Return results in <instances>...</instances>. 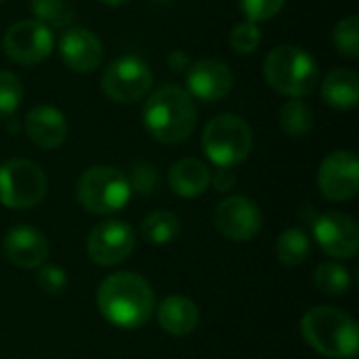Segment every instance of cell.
Instances as JSON below:
<instances>
[{
	"label": "cell",
	"mask_w": 359,
	"mask_h": 359,
	"mask_svg": "<svg viewBox=\"0 0 359 359\" xmlns=\"http://www.w3.org/2000/svg\"><path fill=\"white\" fill-rule=\"evenodd\" d=\"M97 307L111 326L133 330L145 326L154 316L156 294L145 278L133 271H118L101 282Z\"/></svg>",
	"instance_id": "6da1fadb"
},
{
	"label": "cell",
	"mask_w": 359,
	"mask_h": 359,
	"mask_svg": "<svg viewBox=\"0 0 359 359\" xmlns=\"http://www.w3.org/2000/svg\"><path fill=\"white\" fill-rule=\"evenodd\" d=\"M196 124L198 107L185 88L164 84L145 99L143 126L154 141L162 145L183 143L196 130Z\"/></svg>",
	"instance_id": "7a4b0ae2"
},
{
	"label": "cell",
	"mask_w": 359,
	"mask_h": 359,
	"mask_svg": "<svg viewBox=\"0 0 359 359\" xmlns=\"http://www.w3.org/2000/svg\"><path fill=\"white\" fill-rule=\"evenodd\" d=\"M305 343L332 359H353L359 349L355 320L337 307H313L301 320Z\"/></svg>",
	"instance_id": "3957f363"
},
{
	"label": "cell",
	"mask_w": 359,
	"mask_h": 359,
	"mask_svg": "<svg viewBox=\"0 0 359 359\" xmlns=\"http://www.w3.org/2000/svg\"><path fill=\"white\" fill-rule=\"evenodd\" d=\"M263 76L276 93L303 99L320 84V65L303 46L280 44L265 57Z\"/></svg>",
	"instance_id": "277c9868"
},
{
	"label": "cell",
	"mask_w": 359,
	"mask_h": 359,
	"mask_svg": "<svg viewBox=\"0 0 359 359\" xmlns=\"http://www.w3.org/2000/svg\"><path fill=\"white\" fill-rule=\"evenodd\" d=\"M252 128L236 114L215 116L202 133V151L219 168L242 164L252 151Z\"/></svg>",
	"instance_id": "5b68a950"
},
{
	"label": "cell",
	"mask_w": 359,
	"mask_h": 359,
	"mask_svg": "<svg viewBox=\"0 0 359 359\" xmlns=\"http://www.w3.org/2000/svg\"><path fill=\"white\" fill-rule=\"evenodd\" d=\"M76 196L86 212L111 215L128 204L133 189L122 170L114 166H93L80 175Z\"/></svg>",
	"instance_id": "8992f818"
},
{
	"label": "cell",
	"mask_w": 359,
	"mask_h": 359,
	"mask_svg": "<svg viewBox=\"0 0 359 359\" xmlns=\"http://www.w3.org/2000/svg\"><path fill=\"white\" fill-rule=\"evenodd\" d=\"M48 189L44 170L25 158H13L0 164V204L13 210L38 206Z\"/></svg>",
	"instance_id": "52a82bcc"
},
{
	"label": "cell",
	"mask_w": 359,
	"mask_h": 359,
	"mask_svg": "<svg viewBox=\"0 0 359 359\" xmlns=\"http://www.w3.org/2000/svg\"><path fill=\"white\" fill-rule=\"evenodd\" d=\"M151 84L154 72L149 63L137 55H122L114 59L101 76L103 95L120 105H130L145 99Z\"/></svg>",
	"instance_id": "ba28073f"
},
{
	"label": "cell",
	"mask_w": 359,
	"mask_h": 359,
	"mask_svg": "<svg viewBox=\"0 0 359 359\" xmlns=\"http://www.w3.org/2000/svg\"><path fill=\"white\" fill-rule=\"evenodd\" d=\"M53 29L36 19H23L13 23L2 38L4 55L19 65H38L53 53Z\"/></svg>",
	"instance_id": "9c48e42d"
},
{
	"label": "cell",
	"mask_w": 359,
	"mask_h": 359,
	"mask_svg": "<svg viewBox=\"0 0 359 359\" xmlns=\"http://www.w3.org/2000/svg\"><path fill=\"white\" fill-rule=\"evenodd\" d=\"M137 244L135 229L124 221H103L97 223L86 240L88 259L99 267H114L126 261Z\"/></svg>",
	"instance_id": "30bf717a"
},
{
	"label": "cell",
	"mask_w": 359,
	"mask_h": 359,
	"mask_svg": "<svg viewBox=\"0 0 359 359\" xmlns=\"http://www.w3.org/2000/svg\"><path fill=\"white\" fill-rule=\"evenodd\" d=\"M318 187L330 202H347L359 189V160L349 149L332 151L318 170Z\"/></svg>",
	"instance_id": "8fae6325"
},
{
	"label": "cell",
	"mask_w": 359,
	"mask_h": 359,
	"mask_svg": "<svg viewBox=\"0 0 359 359\" xmlns=\"http://www.w3.org/2000/svg\"><path fill=\"white\" fill-rule=\"evenodd\" d=\"M215 227L231 242H250L263 227V215L250 198L229 196L215 208Z\"/></svg>",
	"instance_id": "7c38bea8"
},
{
	"label": "cell",
	"mask_w": 359,
	"mask_h": 359,
	"mask_svg": "<svg viewBox=\"0 0 359 359\" xmlns=\"http://www.w3.org/2000/svg\"><path fill=\"white\" fill-rule=\"evenodd\" d=\"M313 236L320 248L332 259H353L359 250V227L347 212H326L313 221Z\"/></svg>",
	"instance_id": "4fadbf2b"
},
{
	"label": "cell",
	"mask_w": 359,
	"mask_h": 359,
	"mask_svg": "<svg viewBox=\"0 0 359 359\" xmlns=\"http://www.w3.org/2000/svg\"><path fill=\"white\" fill-rule=\"evenodd\" d=\"M185 82H187V93L194 99L206 101V103H217L225 99L231 88H233V72L229 65L217 57H206L198 59L191 63L185 72Z\"/></svg>",
	"instance_id": "5bb4252c"
},
{
	"label": "cell",
	"mask_w": 359,
	"mask_h": 359,
	"mask_svg": "<svg viewBox=\"0 0 359 359\" xmlns=\"http://www.w3.org/2000/svg\"><path fill=\"white\" fill-rule=\"evenodd\" d=\"M63 65L76 74H90L103 63V42L86 27H67L57 44Z\"/></svg>",
	"instance_id": "9a60e30c"
},
{
	"label": "cell",
	"mask_w": 359,
	"mask_h": 359,
	"mask_svg": "<svg viewBox=\"0 0 359 359\" xmlns=\"http://www.w3.org/2000/svg\"><path fill=\"white\" fill-rule=\"evenodd\" d=\"M2 248H4L6 259L21 269H38L40 265H44V261L48 257L46 236L29 225L13 227L4 236Z\"/></svg>",
	"instance_id": "2e32d148"
},
{
	"label": "cell",
	"mask_w": 359,
	"mask_h": 359,
	"mask_svg": "<svg viewBox=\"0 0 359 359\" xmlns=\"http://www.w3.org/2000/svg\"><path fill=\"white\" fill-rule=\"evenodd\" d=\"M67 120L61 109L53 105H38L25 116V133L40 149H57L67 139Z\"/></svg>",
	"instance_id": "e0dca14e"
},
{
	"label": "cell",
	"mask_w": 359,
	"mask_h": 359,
	"mask_svg": "<svg viewBox=\"0 0 359 359\" xmlns=\"http://www.w3.org/2000/svg\"><path fill=\"white\" fill-rule=\"evenodd\" d=\"M210 168L196 158H183L168 170V185L179 198H198L210 185Z\"/></svg>",
	"instance_id": "ac0fdd59"
},
{
	"label": "cell",
	"mask_w": 359,
	"mask_h": 359,
	"mask_svg": "<svg viewBox=\"0 0 359 359\" xmlns=\"http://www.w3.org/2000/svg\"><path fill=\"white\" fill-rule=\"evenodd\" d=\"M200 322L198 305L187 297H166L158 307V324L164 332L172 337H187L196 330Z\"/></svg>",
	"instance_id": "d6986e66"
},
{
	"label": "cell",
	"mask_w": 359,
	"mask_h": 359,
	"mask_svg": "<svg viewBox=\"0 0 359 359\" xmlns=\"http://www.w3.org/2000/svg\"><path fill=\"white\" fill-rule=\"evenodd\" d=\"M322 82V101L332 109H353L359 103V76L349 67H334Z\"/></svg>",
	"instance_id": "ffe728a7"
},
{
	"label": "cell",
	"mask_w": 359,
	"mask_h": 359,
	"mask_svg": "<svg viewBox=\"0 0 359 359\" xmlns=\"http://www.w3.org/2000/svg\"><path fill=\"white\" fill-rule=\"evenodd\" d=\"M181 233V219L170 210H154L141 223V236L151 246H166Z\"/></svg>",
	"instance_id": "44dd1931"
},
{
	"label": "cell",
	"mask_w": 359,
	"mask_h": 359,
	"mask_svg": "<svg viewBox=\"0 0 359 359\" xmlns=\"http://www.w3.org/2000/svg\"><path fill=\"white\" fill-rule=\"evenodd\" d=\"M311 255V242L309 236L299 229V227H290L286 229L278 242H276V257L282 265L286 267H299L303 265Z\"/></svg>",
	"instance_id": "7402d4cb"
},
{
	"label": "cell",
	"mask_w": 359,
	"mask_h": 359,
	"mask_svg": "<svg viewBox=\"0 0 359 359\" xmlns=\"http://www.w3.org/2000/svg\"><path fill=\"white\" fill-rule=\"evenodd\" d=\"M313 107L303 99H288L280 109V126L290 137H305L313 130Z\"/></svg>",
	"instance_id": "603a6c76"
},
{
	"label": "cell",
	"mask_w": 359,
	"mask_h": 359,
	"mask_svg": "<svg viewBox=\"0 0 359 359\" xmlns=\"http://www.w3.org/2000/svg\"><path fill=\"white\" fill-rule=\"evenodd\" d=\"M313 282H316V288L328 297H341L351 288V276H349L347 267H343L337 261L320 263L316 267Z\"/></svg>",
	"instance_id": "cb8c5ba5"
},
{
	"label": "cell",
	"mask_w": 359,
	"mask_h": 359,
	"mask_svg": "<svg viewBox=\"0 0 359 359\" xmlns=\"http://www.w3.org/2000/svg\"><path fill=\"white\" fill-rule=\"evenodd\" d=\"M332 44L334 48L347 57L358 59L359 57V19L358 15H347L341 19L332 29Z\"/></svg>",
	"instance_id": "d4e9b609"
},
{
	"label": "cell",
	"mask_w": 359,
	"mask_h": 359,
	"mask_svg": "<svg viewBox=\"0 0 359 359\" xmlns=\"http://www.w3.org/2000/svg\"><path fill=\"white\" fill-rule=\"evenodd\" d=\"M23 99V84L17 74L0 69V118H11Z\"/></svg>",
	"instance_id": "484cf974"
},
{
	"label": "cell",
	"mask_w": 359,
	"mask_h": 359,
	"mask_svg": "<svg viewBox=\"0 0 359 359\" xmlns=\"http://www.w3.org/2000/svg\"><path fill=\"white\" fill-rule=\"evenodd\" d=\"M261 40H263V34H261L259 23H252L248 19L236 23L229 34V44L238 55H252L259 48Z\"/></svg>",
	"instance_id": "4316f807"
},
{
	"label": "cell",
	"mask_w": 359,
	"mask_h": 359,
	"mask_svg": "<svg viewBox=\"0 0 359 359\" xmlns=\"http://www.w3.org/2000/svg\"><path fill=\"white\" fill-rule=\"evenodd\" d=\"M284 4H286V0H240L242 13L252 23L269 21L284 8Z\"/></svg>",
	"instance_id": "83f0119b"
},
{
	"label": "cell",
	"mask_w": 359,
	"mask_h": 359,
	"mask_svg": "<svg viewBox=\"0 0 359 359\" xmlns=\"http://www.w3.org/2000/svg\"><path fill=\"white\" fill-rule=\"evenodd\" d=\"M38 278H36V284L40 286V290L48 297H55V294H61L67 286V273L57 267V265H40L38 267Z\"/></svg>",
	"instance_id": "f1b7e54d"
},
{
	"label": "cell",
	"mask_w": 359,
	"mask_h": 359,
	"mask_svg": "<svg viewBox=\"0 0 359 359\" xmlns=\"http://www.w3.org/2000/svg\"><path fill=\"white\" fill-rule=\"evenodd\" d=\"M29 11L36 21L46 23L48 27L53 23H63L65 15V2L63 0H29Z\"/></svg>",
	"instance_id": "f546056e"
},
{
	"label": "cell",
	"mask_w": 359,
	"mask_h": 359,
	"mask_svg": "<svg viewBox=\"0 0 359 359\" xmlns=\"http://www.w3.org/2000/svg\"><path fill=\"white\" fill-rule=\"evenodd\" d=\"M128 183H130V189L133 191H139L143 196L151 194L156 183H158V175L154 170L151 164L147 162H141V164H135L133 170H130V177H128Z\"/></svg>",
	"instance_id": "4dcf8cb0"
},
{
	"label": "cell",
	"mask_w": 359,
	"mask_h": 359,
	"mask_svg": "<svg viewBox=\"0 0 359 359\" xmlns=\"http://www.w3.org/2000/svg\"><path fill=\"white\" fill-rule=\"evenodd\" d=\"M210 185L221 194L231 191L236 187V175L231 172V168H219V172L210 177Z\"/></svg>",
	"instance_id": "1f68e13d"
},
{
	"label": "cell",
	"mask_w": 359,
	"mask_h": 359,
	"mask_svg": "<svg viewBox=\"0 0 359 359\" xmlns=\"http://www.w3.org/2000/svg\"><path fill=\"white\" fill-rule=\"evenodd\" d=\"M166 63H168V67L172 72H187V67L191 65V59H189V55L183 48H175V50L168 53Z\"/></svg>",
	"instance_id": "d6a6232c"
},
{
	"label": "cell",
	"mask_w": 359,
	"mask_h": 359,
	"mask_svg": "<svg viewBox=\"0 0 359 359\" xmlns=\"http://www.w3.org/2000/svg\"><path fill=\"white\" fill-rule=\"evenodd\" d=\"M99 2H103V4H107V6H122V4H126L128 0H99Z\"/></svg>",
	"instance_id": "836d02e7"
},
{
	"label": "cell",
	"mask_w": 359,
	"mask_h": 359,
	"mask_svg": "<svg viewBox=\"0 0 359 359\" xmlns=\"http://www.w3.org/2000/svg\"><path fill=\"white\" fill-rule=\"evenodd\" d=\"M158 2H170V0H158Z\"/></svg>",
	"instance_id": "e575fe53"
},
{
	"label": "cell",
	"mask_w": 359,
	"mask_h": 359,
	"mask_svg": "<svg viewBox=\"0 0 359 359\" xmlns=\"http://www.w3.org/2000/svg\"><path fill=\"white\" fill-rule=\"evenodd\" d=\"M0 2H4V0H0Z\"/></svg>",
	"instance_id": "d590c367"
}]
</instances>
